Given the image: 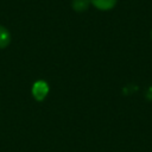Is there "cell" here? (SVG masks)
Instances as JSON below:
<instances>
[{
    "label": "cell",
    "mask_w": 152,
    "mask_h": 152,
    "mask_svg": "<svg viewBox=\"0 0 152 152\" xmlns=\"http://www.w3.org/2000/svg\"><path fill=\"white\" fill-rule=\"evenodd\" d=\"M11 42V34L8 30L4 26H0V49L6 48Z\"/></svg>",
    "instance_id": "obj_3"
},
{
    "label": "cell",
    "mask_w": 152,
    "mask_h": 152,
    "mask_svg": "<svg viewBox=\"0 0 152 152\" xmlns=\"http://www.w3.org/2000/svg\"><path fill=\"white\" fill-rule=\"evenodd\" d=\"M49 93V86L45 81H37L34 82L33 87H32V95L36 100L38 101H42L45 99V96L48 95Z\"/></svg>",
    "instance_id": "obj_1"
},
{
    "label": "cell",
    "mask_w": 152,
    "mask_h": 152,
    "mask_svg": "<svg viewBox=\"0 0 152 152\" xmlns=\"http://www.w3.org/2000/svg\"><path fill=\"white\" fill-rule=\"evenodd\" d=\"M151 39H152V31H151Z\"/></svg>",
    "instance_id": "obj_5"
},
{
    "label": "cell",
    "mask_w": 152,
    "mask_h": 152,
    "mask_svg": "<svg viewBox=\"0 0 152 152\" xmlns=\"http://www.w3.org/2000/svg\"><path fill=\"white\" fill-rule=\"evenodd\" d=\"M90 5L101 11L112 10L116 5V0H90Z\"/></svg>",
    "instance_id": "obj_2"
},
{
    "label": "cell",
    "mask_w": 152,
    "mask_h": 152,
    "mask_svg": "<svg viewBox=\"0 0 152 152\" xmlns=\"http://www.w3.org/2000/svg\"><path fill=\"white\" fill-rule=\"evenodd\" d=\"M90 5V0H72V8L77 12L86 11Z\"/></svg>",
    "instance_id": "obj_4"
}]
</instances>
